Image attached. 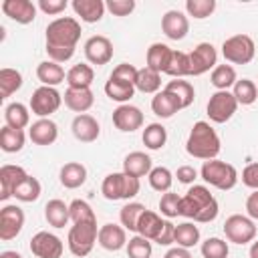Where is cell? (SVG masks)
Masks as SVG:
<instances>
[{
    "mask_svg": "<svg viewBox=\"0 0 258 258\" xmlns=\"http://www.w3.org/2000/svg\"><path fill=\"white\" fill-rule=\"evenodd\" d=\"M81 22L73 16H58L46 26V54L54 62H67L77 50L81 38Z\"/></svg>",
    "mask_w": 258,
    "mask_h": 258,
    "instance_id": "obj_1",
    "label": "cell"
},
{
    "mask_svg": "<svg viewBox=\"0 0 258 258\" xmlns=\"http://www.w3.org/2000/svg\"><path fill=\"white\" fill-rule=\"evenodd\" d=\"M220 206L218 200L210 194V189L206 185H191L185 196H181V208H179V216L200 222V224H210L218 218Z\"/></svg>",
    "mask_w": 258,
    "mask_h": 258,
    "instance_id": "obj_2",
    "label": "cell"
},
{
    "mask_svg": "<svg viewBox=\"0 0 258 258\" xmlns=\"http://www.w3.org/2000/svg\"><path fill=\"white\" fill-rule=\"evenodd\" d=\"M220 149H222V141H220L216 129L208 121H196L187 135V141H185L187 155L208 161V159H216Z\"/></svg>",
    "mask_w": 258,
    "mask_h": 258,
    "instance_id": "obj_3",
    "label": "cell"
},
{
    "mask_svg": "<svg viewBox=\"0 0 258 258\" xmlns=\"http://www.w3.org/2000/svg\"><path fill=\"white\" fill-rule=\"evenodd\" d=\"M200 177L208 185H212L216 189H222V191L232 189L238 183V179H240L238 169L232 163H226L222 159H208V161H204V165L200 169Z\"/></svg>",
    "mask_w": 258,
    "mask_h": 258,
    "instance_id": "obj_4",
    "label": "cell"
},
{
    "mask_svg": "<svg viewBox=\"0 0 258 258\" xmlns=\"http://www.w3.org/2000/svg\"><path fill=\"white\" fill-rule=\"evenodd\" d=\"M139 189H141V181L133 175H127L125 171L109 173L101 183V194L109 202H117V200L129 202L139 194Z\"/></svg>",
    "mask_w": 258,
    "mask_h": 258,
    "instance_id": "obj_5",
    "label": "cell"
},
{
    "mask_svg": "<svg viewBox=\"0 0 258 258\" xmlns=\"http://www.w3.org/2000/svg\"><path fill=\"white\" fill-rule=\"evenodd\" d=\"M99 236V228H97V220H87V222H77L71 226L69 236H67V244L73 256L77 258H85L93 252L95 242Z\"/></svg>",
    "mask_w": 258,
    "mask_h": 258,
    "instance_id": "obj_6",
    "label": "cell"
},
{
    "mask_svg": "<svg viewBox=\"0 0 258 258\" xmlns=\"http://www.w3.org/2000/svg\"><path fill=\"white\" fill-rule=\"evenodd\" d=\"M222 54L232 64H248L256 54V44L248 34H234L222 42Z\"/></svg>",
    "mask_w": 258,
    "mask_h": 258,
    "instance_id": "obj_7",
    "label": "cell"
},
{
    "mask_svg": "<svg viewBox=\"0 0 258 258\" xmlns=\"http://www.w3.org/2000/svg\"><path fill=\"white\" fill-rule=\"evenodd\" d=\"M256 232H258V228H256L254 220L248 216H242V214H232L224 222L226 240L232 244H240V246L250 244V242H254Z\"/></svg>",
    "mask_w": 258,
    "mask_h": 258,
    "instance_id": "obj_8",
    "label": "cell"
},
{
    "mask_svg": "<svg viewBox=\"0 0 258 258\" xmlns=\"http://www.w3.org/2000/svg\"><path fill=\"white\" fill-rule=\"evenodd\" d=\"M62 105V95L56 91V87H38L30 97V111L38 119H50L52 113H56Z\"/></svg>",
    "mask_w": 258,
    "mask_h": 258,
    "instance_id": "obj_9",
    "label": "cell"
},
{
    "mask_svg": "<svg viewBox=\"0 0 258 258\" xmlns=\"http://www.w3.org/2000/svg\"><path fill=\"white\" fill-rule=\"evenodd\" d=\"M236 109H238V101L230 91H216L206 105V113H208L210 121H214V123L230 121L234 117Z\"/></svg>",
    "mask_w": 258,
    "mask_h": 258,
    "instance_id": "obj_10",
    "label": "cell"
},
{
    "mask_svg": "<svg viewBox=\"0 0 258 258\" xmlns=\"http://www.w3.org/2000/svg\"><path fill=\"white\" fill-rule=\"evenodd\" d=\"M218 67V50L212 42H200L189 52V77H200Z\"/></svg>",
    "mask_w": 258,
    "mask_h": 258,
    "instance_id": "obj_11",
    "label": "cell"
},
{
    "mask_svg": "<svg viewBox=\"0 0 258 258\" xmlns=\"http://www.w3.org/2000/svg\"><path fill=\"white\" fill-rule=\"evenodd\" d=\"M30 252L36 258H60L64 252V244L56 234L40 230L30 238Z\"/></svg>",
    "mask_w": 258,
    "mask_h": 258,
    "instance_id": "obj_12",
    "label": "cell"
},
{
    "mask_svg": "<svg viewBox=\"0 0 258 258\" xmlns=\"http://www.w3.org/2000/svg\"><path fill=\"white\" fill-rule=\"evenodd\" d=\"M24 226V212L16 204H6L0 210V240L8 242L20 234Z\"/></svg>",
    "mask_w": 258,
    "mask_h": 258,
    "instance_id": "obj_13",
    "label": "cell"
},
{
    "mask_svg": "<svg viewBox=\"0 0 258 258\" xmlns=\"http://www.w3.org/2000/svg\"><path fill=\"white\" fill-rule=\"evenodd\" d=\"M85 56L91 64L103 67L113 58V42L103 34H95L85 42Z\"/></svg>",
    "mask_w": 258,
    "mask_h": 258,
    "instance_id": "obj_14",
    "label": "cell"
},
{
    "mask_svg": "<svg viewBox=\"0 0 258 258\" xmlns=\"http://www.w3.org/2000/svg\"><path fill=\"white\" fill-rule=\"evenodd\" d=\"M113 125L123 133H133L143 127V113L135 105H119L113 111Z\"/></svg>",
    "mask_w": 258,
    "mask_h": 258,
    "instance_id": "obj_15",
    "label": "cell"
},
{
    "mask_svg": "<svg viewBox=\"0 0 258 258\" xmlns=\"http://www.w3.org/2000/svg\"><path fill=\"white\" fill-rule=\"evenodd\" d=\"M28 177L26 169L20 165L4 163L0 167V200L6 202L8 198H14V189Z\"/></svg>",
    "mask_w": 258,
    "mask_h": 258,
    "instance_id": "obj_16",
    "label": "cell"
},
{
    "mask_svg": "<svg viewBox=\"0 0 258 258\" xmlns=\"http://www.w3.org/2000/svg\"><path fill=\"white\" fill-rule=\"evenodd\" d=\"M161 30L169 40H181L189 32V20L181 10H167L161 18Z\"/></svg>",
    "mask_w": 258,
    "mask_h": 258,
    "instance_id": "obj_17",
    "label": "cell"
},
{
    "mask_svg": "<svg viewBox=\"0 0 258 258\" xmlns=\"http://www.w3.org/2000/svg\"><path fill=\"white\" fill-rule=\"evenodd\" d=\"M71 131H73V135H75L77 141H81V143H93L101 135V125H99V121L93 115L83 113V115H77L73 119Z\"/></svg>",
    "mask_w": 258,
    "mask_h": 258,
    "instance_id": "obj_18",
    "label": "cell"
},
{
    "mask_svg": "<svg viewBox=\"0 0 258 258\" xmlns=\"http://www.w3.org/2000/svg\"><path fill=\"white\" fill-rule=\"evenodd\" d=\"M97 242L107 252H119L121 248L127 246V230L119 224H103L99 228Z\"/></svg>",
    "mask_w": 258,
    "mask_h": 258,
    "instance_id": "obj_19",
    "label": "cell"
},
{
    "mask_svg": "<svg viewBox=\"0 0 258 258\" xmlns=\"http://www.w3.org/2000/svg\"><path fill=\"white\" fill-rule=\"evenodd\" d=\"M2 12L18 24H30L36 18V4L30 0H4Z\"/></svg>",
    "mask_w": 258,
    "mask_h": 258,
    "instance_id": "obj_20",
    "label": "cell"
},
{
    "mask_svg": "<svg viewBox=\"0 0 258 258\" xmlns=\"http://www.w3.org/2000/svg\"><path fill=\"white\" fill-rule=\"evenodd\" d=\"M28 137L34 145H52L58 137V127L52 119H36L28 127Z\"/></svg>",
    "mask_w": 258,
    "mask_h": 258,
    "instance_id": "obj_21",
    "label": "cell"
},
{
    "mask_svg": "<svg viewBox=\"0 0 258 258\" xmlns=\"http://www.w3.org/2000/svg\"><path fill=\"white\" fill-rule=\"evenodd\" d=\"M62 101H64V105H67L71 111L83 115V113H87V111L93 107L95 95H93L91 89H71V87H69V89L64 91V95H62Z\"/></svg>",
    "mask_w": 258,
    "mask_h": 258,
    "instance_id": "obj_22",
    "label": "cell"
},
{
    "mask_svg": "<svg viewBox=\"0 0 258 258\" xmlns=\"http://www.w3.org/2000/svg\"><path fill=\"white\" fill-rule=\"evenodd\" d=\"M151 169H153V161H151V157L145 151H131L123 159V171L127 175L137 177V179L149 175Z\"/></svg>",
    "mask_w": 258,
    "mask_h": 258,
    "instance_id": "obj_23",
    "label": "cell"
},
{
    "mask_svg": "<svg viewBox=\"0 0 258 258\" xmlns=\"http://www.w3.org/2000/svg\"><path fill=\"white\" fill-rule=\"evenodd\" d=\"M71 6L75 10V14L83 22H89V24L99 22L103 18L105 10H107V6H105L103 0H73Z\"/></svg>",
    "mask_w": 258,
    "mask_h": 258,
    "instance_id": "obj_24",
    "label": "cell"
},
{
    "mask_svg": "<svg viewBox=\"0 0 258 258\" xmlns=\"http://www.w3.org/2000/svg\"><path fill=\"white\" fill-rule=\"evenodd\" d=\"M179 109H181V103L177 101V97H175L173 93L165 91V89L159 91V93H155L153 99H151V111H153L157 117H161V119L173 117Z\"/></svg>",
    "mask_w": 258,
    "mask_h": 258,
    "instance_id": "obj_25",
    "label": "cell"
},
{
    "mask_svg": "<svg viewBox=\"0 0 258 258\" xmlns=\"http://www.w3.org/2000/svg\"><path fill=\"white\" fill-rule=\"evenodd\" d=\"M58 179H60L62 187L77 189V187H81L87 181V167L83 163H79V161H69V163H64L60 167Z\"/></svg>",
    "mask_w": 258,
    "mask_h": 258,
    "instance_id": "obj_26",
    "label": "cell"
},
{
    "mask_svg": "<svg viewBox=\"0 0 258 258\" xmlns=\"http://www.w3.org/2000/svg\"><path fill=\"white\" fill-rule=\"evenodd\" d=\"M165 220H167V218H165ZM165 220H163L157 212L145 210V212L141 214V218H139L137 234H139V236H143V238H147V240H151V242H155V240H157V236H159V234H161V230H163Z\"/></svg>",
    "mask_w": 258,
    "mask_h": 258,
    "instance_id": "obj_27",
    "label": "cell"
},
{
    "mask_svg": "<svg viewBox=\"0 0 258 258\" xmlns=\"http://www.w3.org/2000/svg\"><path fill=\"white\" fill-rule=\"evenodd\" d=\"M36 79L44 87H56L62 81H67V73H64V69L58 62H54V60H42L36 67Z\"/></svg>",
    "mask_w": 258,
    "mask_h": 258,
    "instance_id": "obj_28",
    "label": "cell"
},
{
    "mask_svg": "<svg viewBox=\"0 0 258 258\" xmlns=\"http://www.w3.org/2000/svg\"><path fill=\"white\" fill-rule=\"evenodd\" d=\"M171 54H173V48H169L163 42H153L147 48V64L145 67H149L157 73H165L169 67V60H171Z\"/></svg>",
    "mask_w": 258,
    "mask_h": 258,
    "instance_id": "obj_29",
    "label": "cell"
},
{
    "mask_svg": "<svg viewBox=\"0 0 258 258\" xmlns=\"http://www.w3.org/2000/svg\"><path fill=\"white\" fill-rule=\"evenodd\" d=\"M95 81V71L91 64L79 62L67 71V85L71 89H91Z\"/></svg>",
    "mask_w": 258,
    "mask_h": 258,
    "instance_id": "obj_30",
    "label": "cell"
},
{
    "mask_svg": "<svg viewBox=\"0 0 258 258\" xmlns=\"http://www.w3.org/2000/svg\"><path fill=\"white\" fill-rule=\"evenodd\" d=\"M44 220L52 226V228H64L71 220V210L69 204H64L62 200H50L44 206Z\"/></svg>",
    "mask_w": 258,
    "mask_h": 258,
    "instance_id": "obj_31",
    "label": "cell"
},
{
    "mask_svg": "<svg viewBox=\"0 0 258 258\" xmlns=\"http://www.w3.org/2000/svg\"><path fill=\"white\" fill-rule=\"evenodd\" d=\"M4 121L8 127H14V129H24L30 125V109L18 101L14 103H8L6 109H4Z\"/></svg>",
    "mask_w": 258,
    "mask_h": 258,
    "instance_id": "obj_32",
    "label": "cell"
},
{
    "mask_svg": "<svg viewBox=\"0 0 258 258\" xmlns=\"http://www.w3.org/2000/svg\"><path fill=\"white\" fill-rule=\"evenodd\" d=\"M24 141H26L24 129H14V127H8V125H4L0 129V149L4 153H18V151H22Z\"/></svg>",
    "mask_w": 258,
    "mask_h": 258,
    "instance_id": "obj_33",
    "label": "cell"
},
{
    "mask_svg": "<svg viewBox=\"0 0 258 258\" xmlns=\"http://www.w3.org/2000/svg\"><path fill=\"white\" fill-rule=\"evenodd\" d=\"M135 89L141 91V93H147V95H155L159 93L161 89V73L149 69V67H143L137 71V79H135Z\"/></svg>",
    "mask_w": 258,
    "mask_h": 258,
    "instance_id": "obj_34",
    "label": "cell"
},
{
    "mask_svg": "<svg viewBox=\"0 0 258 258\" xmlns=\"http://www.w3.org/2000/svg\"><path fill=\"white\" fill-rule=\"evenodd\" d=\"M105 95L111 99V101H117L121 105L129 103L131 97L135 95V85L131 83H125V81H117V79H111L105 83Z\"/></svg>",
    "mask_w": 258,
    "mask_h": 258,
    "instance_id": "obj_35",
    "label": "cell"
},
{
    "mask_svg": "<svg viewBox=\"0 0 258 258\" xmlns=\"http://www.w3.org/2000/svg\"><path fill=\"white\" fill-rule=\"evenodd\" d=\"M22 87V73L10 67L0 69V99H8Z\"/></svg>",
    "mask_w": 258,
    "mask_h": 258,
    "instance_id": "obj_36",
    "label": "cell"
},
{
    "mask_svg": "<svg viewBox=\"0 0 258 258\" xmlns=\"http://www.w3.org/2000/svg\"><path fill=\"white\" fill-rule=\"evenodd\" d=\"M173 242L181 248H194L198 242H200V228L191 222H181L175 226V232H173Z\"/></svg>",
    "mask_w": 258,
    "mask_h": 258,
    "instance_id": "obj_37",
    "label": "cell"
},
{
    "mask_svg": "<svg viewBox=\"0 0 258 258\" xmlns=\"http://www.w3.org/2000/svg\"><path fill=\"white\" fill-rule=\"evenodd\" d=\"M141 139H143V145H145L147 149L157 151V149H161V147L165 145V141H167V129H165L161 123H149V125L143 129Z\"/></svg>",
    "mask_w": 258,
    "mask_h": 258,
    "instance_id": "obj_38",
    "label": "cell"
},
{
    "mask_svg": "<svg viewBox=\"0 0 258 258\" xmlns=\"http://www.w3.org/2000/svg\"><path fill=\"white\" fill-rule=\"evenodd\" d=\"M145 210H147V208H145L143 204H139V202H127V204L121 208V212H119V222H121V226H123L125 230H129V232H137L139 218H141V214H143Z\"/></svg>",
    "mask_w": 258,
    "mask_h": 258,
    "instance_id": "obj_39",
    "label": "cell"
},
{
    "mask_svg": "<svg viewBox=\"0 0 258 258\" xmlns=\"http://www.w3.org/2000/svg\"><path fill=\"white\" fill-rule=\"evenodd\" d=\"M165 91L173 93L177 97V101L181 103V109L189 107L196 99V91H194V85L189 81H183V79H173L165 85Z\"/></svg>",
    "mask_w": 258,
    "mask_h": 258,
    "instance_id": "obj_40",
    "label": "cell"
},
{
    "mask_svg": "<svg viewBox=\"0 0 258 258\" xmlns=\"http://www.w3.org/2000/svg\"><path fill=\"white\" fill-rule=\"evenodd\" d=\"M212 85L218 89V91H228L230 87L236 85L238 77H236V69L232 64H218L214 71H212Z\"/></svg>",
    "mask_w": 258,
    "mask_h": 258,
    "instance_id": "obj_41",
    "label": "cell"
},
{
    "mask_svg": "<svg viewBox=\"0 0 258 258\" xmlns=\"http://www.w3.org/2000/svg\"><path fill=\"white\" fill-rule=\"evenodd\" d=\"M232 95L236 97L238 105H252L258 99V87L252 79H240L236 81Z\"/></svg>",
    "mask_w": 258,
    "mask_h": 258,
    "instance_id": "obj_42",
    "label": "cell"
},
{
    "mask_svg": "<svg viewBox=\"0 0 258 258\" xmlns=\"http://www.w3.org/2000/svg\"><path fill=\"white\" fill-rule=\"evenodd\" d=\"M42 194V187H40V181L32 175H28L16 189H14V198L18 202H24V204H30V202H36Z\"/></svg>",
    "mask_w": 258,
    "mask_h": 258,
    "instance_id": "obj_43",
    "label": "cell"
},
{
    "mask_svg": "<svg viewBox=\"0 0 258 258\" xmlns=\"http://www.w3.org/2000/svg\"><path fill=\"white\" fill-rule=\"evenodd\" d=\"M165 75H169V77H173V79L189 77V52L173 50L171 60H169V67H167Z\"/></svg>",
    "mask_w": 258,
    "mask_h": 258,
    "instance_id": "obj_44",
    "label": "cell"
},
{
    "mask_svg": "<svg viewBox=\"0 0 258 258\" xmlns=\"http://www.w3.org/2000/svg\"><path fill=\"white\" fill-rule=\"evenodd\" d=\"M147 179H149V185H151L155 191L165 194V191H169V189H171V183H173V173H171L167 167L157 165V167H153V169L149 171Z\"/></svg>",
    "mask_w": 258,
    "mask_h": 258,
    "instance_id": "obj_45",
    "label": "cell"
},
{
    "mask_svg": "<svg viewBox=\"0 0 258 258\" xmlns=\"http://www.w3.org/2000/svg\"><path fill=\"white\" fill-rule=\"evenodd\" d=\"M200 252L204 258H228L230 254V248H228V242L222 240V238H208L202 242L200 246Z\"/></svg>",
    "mask_w": 258,
    "mask_h": 258,
    "instance_id": "obj_46",
    "label": "cell"
},
{
    "mask_svg": "<svg viewBox=\"0 0 258 258\" xmlns=\"http://www.w3.org/2000/svg\"><path fill=\"white\" fill-rule=\"evenodd\" d=\"M125 250H127V256L129 258H151V254H153L151 240H147V238H143L139 234L127 240Z\"/></svg>",
    "mask_w": 258,
    "mask_h": 258,
    "instance_id": "obj_47",
    "label": "cell"
},
{
    "mask_svg": "<svg viewBox=\"0 0 258 258\" xmlns=\"http://www.w3.org/2000/svg\"><path fill=\"white\" fill-rule=\"evenodd\" d=\"M214 10H216V0H185V12L196 20H204L212 16Z\"/></svg>",
    "mask_w": 258,
    "mask_h": 258,
    "instance_id": "obj_48",
    "label": "cell"
},
{
    "mask_svg": "<svg viewBox=\"0 0 258 258\" xmlns=\"http://www.w3.org/2000/svg\"><path fill=\"white\" fill-rule=\"evenodd\" d=\"M69 210H71V222L77 224V222H87V220H97L93 208L89 202L85 200H73L69 204Z\"/></svg>",
    "mask_w": 258,
    "mask_h": 258,
    "instance_id": "obj_49",
    "label": "cell"
},
{
    "mask_svg": "<svg viewBox=\"0 0 258 258\" xmlns=\"http://www.w3.org/2000/svg\"><path fill=\"white\" fill-rule=\"evenodd\" d=\"M179 208H181V196L173 194V191H165L159 200V210L161 214L171 220V218H177L179 216Z\"/></svg>",
    "mask_w": 258,
    "mask_h": 258,
    "instance_id": "obj_50",
    "label": "cell"
},
{
    "mask_svg": "<svg viewBox=\"0 0 258 258\" xmlns=\"http://www.w3.org/2000/svg\"><path fill=\"white\" fill-rule=\"evenodd\" d=\"M137 71H139V69H135L133 64H129V62H121V64H117V67L113 69V73H111L109 77H111V79H117V81H125V83L135 85Z\"/></svg>",
    "mask_w": 258,
    "mask_h": 258,
    "instance_id": "obj_51",
    "label": "cell"
},
{
    "mask_svg": "<svg viewBox=\"0 0 258 258\" xmlns=\"http://www.w3.org/2000/svg\"><path fill=\"white\" fill-rule=\"evenodd\" d=\"M105 6L113 16H129L135 10V0H109Z\"/></svg>",
    "mask_w": 258,
    "mask_h": 258,
    "instance_id": "obj_52",
    "label": "cell"
},
{
    "mask_svg": "<svg viewBox=\"0 0 258 258\" xmlns=\"http://www.w3.org/2000/svg\"><path fill=\"white\" fill-rule=\"evenodd\" d=\"M242 183L250 189H258V161L248 163L242 169Z\"/></svg>",
    "mask_w": 258,
    "mask_h": 258,
    "instance_id": "obj_53",
    "label": "cell"
},
{
    "mask_svg": "<svg viewBox=\"0 0 258 258\" xmlns=\"http://www.w3.org/2000/svg\"><path fill=\"white\" fill-rule=\"evenodd\" d=\"M67 6H69L67 0H40V2H38V8H40L44 14H48V16L60 14L62 10H67Z\"/></svg>",
    "mask_w": 258,
    "mask_h": 258,
    "instance_id": "obj_54",
    "label": "cell"
},
{
    "mask_svg": "<svg viewBox=\"0 0 258 258\" xmlns=\"http://www.w3.org/2000/svg\"><path fill=\"white\" fill-rule=\"evenodd\" d=\"M175 177L179 183H194L198 179V169L194 165H181V167H177Z\"/></svg>",
    "mask_w": 258,
    "mask_h": 258,
    "instance_id": "obj_55",
    "label": "cell"
},
{
    "mask_svg": "<svg viewBox=\"0 0 258 258\" xmlns=\"http://www.w3.org/2000/svg\"><path fill=\"white\" fill-rule=\"evenodd\" d=\"M246 214H248V218L258 220V189H254L246 198Z\"/></svg>",
    "mask_w": 258,
    "mask_h": 258,
    "instance_id": "obj_56",
    "label": "cell"
},
{
    "mask_svg": "<svg viewBox=\"0 0 258 258\" xmlns=\"http://www.w3.org/2000/svg\"><path fill=\"white\" fill-rule=\"evenodd\" d=\"M163 258H191V252L187 248H181V246H175V248H169L165 252Z\"/></svg>",
    "mask_w": 258,
    "mask_h": 258,
    "instance_id": "obj_57",
    "label": "cell"
},
{
    "mask_svg": "<svg viewBox=\"0 0 258 258\" xmlns=\"http://www.w3.org/2000/svg\"><path fill=\"white\" fill-rule=\"evenodd\" d=\"M0 258H22V254L16 252V250H4V252L0 254Z\"/></svg>",
    "mask_w": 258,
    "mask_h": 258,
    "instance_id": "obj_58",
    "label": "cell"
},
{
    "mask_svg": "<svg viewBox=\"0 0 258 258\" xmlns=\"http://www.w3.org/2000/svg\"><path fill=\"white\" fill-rule=\"evenodd\" d=\"M248 256H250V258H258V240H254V242L250 244V252H248Z\"/></svg>",
    "mask_w": 258,
    "mask_h": 258,
    "instance_id": "obj_59",
    "label": "cell"
}]
</instances>
